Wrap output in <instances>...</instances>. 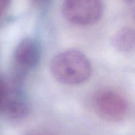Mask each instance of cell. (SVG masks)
I'll use <instances>...</instances> for the list:
<instances>
[{
	"instance_id": "6da1fadb",
	"label": "cell",
	"mask_w": 135,
	"mask_h": 135,
	"mask_svg": "<svg viewBox=\"0 0 135 135\" xmlns=\"http://www.w3.org/2000/svg\"><path fill=\"white\" fill-rule=\"evenodd\" d=\"M56 80L68 85L81 84L88 80L92 67L88 58L80 51L71 50L55 55L50 65Z\"/></svg>"
},
{
	"instance_id": "7a4b0ae2",
	"label": "cell",
	"mask_w": 135,
	"mask_h": 135,
	"mask_svg": "<svg viewBox=\"0 0 135 135\" xmlns=\"http://www.w3.org/2000/svg\"><path fill=\"white\" fill-rule=\"evenodd\" d=\"M102 0H65L62 13L65 18L76 25H90L98 22L102 15Z\"/></svg>"
},
{
	"instance_id": "3957f363",
	"label": "cell",
	"mask_w": 135,
	"mask_h": 135,
	"mask_svg": "<svg viewBox=\"0 0 135 135\" xmlns=\"http://www.w3.org/2000/svg\"><path fill=\"white\" fill-rule=\"evenodd\" d=\"M96 113L104 120L117 122L122 120L127 112L128 105L119 94L112 90L100 92L94 98Z\"/></svg>"
},
{
	"instance_id": "277c9868",
	"label": "cell",
	"mask_w": 135,
	"mask_h": 135,
	"mask_svg": "<svg viewBox=\"0 0 135 135\" xmlns=\"http://www.w3.org/2000/svg\"><path fill=\"white\" fill-rule=\"evenodd\" d=\"M40 47L35 40L26 38L16 48L15 59L17 64L26 69L36 67L40 59Z\"/></svg>"
},
{
	"instance_id": "5b68a950",
	"label": "cell",
	"mask_w": 135,
	"mask_h": 135,
	"mask_svg": "<svg viewBox=\"0 0 135 135\" xmlns=\"http://www.w3.org/2000/svg\"><path fill=\"white\" fill-rule=\"evenodd\" d=\"M113 47L120 52L135 51V29L123 28L119 30L112 39Z\"/></svg>"
},
{
	"instance_id": "8992f818",
	"label": "cell",
	"mask_w": 135,
	"mask_h": 135,
	"mask_svg": "<svg viewBox=\"0 0 135 135\" xmlns=\"http://www.w3.org/2000/svg\"><path fill=\"white\" fill-rule=\"evenodd\" d=\"M5 114L11 119H21L29 113V108L24 101L18 99L11 100L7 104Z\"/></svg>"
},
{
	"instance_id": "52a82bcc",
	"label": "cell",
	"mask_w": 135,
	"mask_h": 135,
	"mask_svg": "<svg viewBox=\"0 0 135 135\" xmlns=\"http://www.w3.org/2000/svg\"><path fill=\"white\" fill-rule=\"evenodd\" d=\"M10 0H0V17L7 7Z\"/></svg>"
},
{
	"instance_id": "ba28073f",
	"label": "cell",
	"mask_w": 135,
	"mask_h": 135,
	"mask_svg": "<svg viewBox=\"0 0 135 135\" xmlns=\"http://www.w3.org/2000/svg\"><path fill=\"white\" fill-rule=\"evenodd\" d=\"M5 84H4L2 79L0 78V104H1L4 95H5Z\"/></svg>"
},
{
	"instance_id": "9c48e42d",
	"label": "cell",
	"mask_w": 135,
	"mask_h": 135,
	"mask_svg": "<svg viewBox=\"0 0 135 135\" xmlns=\"http://www.w3.org/2000/svg\"><path fill=\"white\" fill-rule=\"evenodd\" d=\"M128 1H131V0H128Z\"/></svg>"
}]
</instances>
